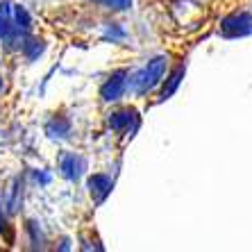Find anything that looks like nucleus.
I'll return each mask as SVG.
<instances>
[{
	"mask_svg": "<svg viewBox=\"0 0 252 252\" xmlns=\"http://www.w3.org/2000/svg\"><path fill=\"white\" fill-rule=\"evenodd\" d=\"M161 75H164V59H155L153 64L143 70V75L136 80V84H139L141 91H146V89H153L161 80Z\"/></svg>",
	"mask_w": 252,
	"mask_h": 252,
	"instance_id": "obj_1",
	"label": "nucleus"
},
{
	"mask_svg": "<svg viewBox=\"0 0 252 252\" xmlns=\"http://www.w3.org/2000/svg\"><path fill=\"white\" fill-rule=\"evenodd\" d=\"M121 91H123V80H121V77H114L112 82H109V84H107V87H105V91H102V95H105L107 100H114L118 94H121Z\"/></svg>",
	"mask_w": 252,
	"mask_h": 252,
	"instance_id": "obj_2",
	"label": "nucleus"
}]
</instances>
